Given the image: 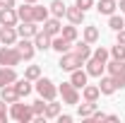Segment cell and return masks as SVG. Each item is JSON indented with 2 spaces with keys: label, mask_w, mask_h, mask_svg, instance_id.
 <instances>
[{
  "label": "cell",
  "mask_w": 125,
  "mask_h": 123,
  "mask_svg": "<svg viewBox=\"0 0 125 123\" xmlns=\"http://www.w3.org/2000/svg\"><path fill=\"white\" fill-rule=\"evenodd\" d=\"M10 116L15 121H19V123H29V121H34V109H31V104H19V101H15L12 109H10Z\"/></svg>",
  "instance_id": "cell-1"
},
{
  "label": "cell",
  "mask_w": 125,
  "mask_h": 123,
  "mask_svg": "<svg viewBox=\"0 0 125 123\" xmlns=\"http://www.w3.org/2000/svg\"><path fill=\"white\" fill-rule=\"evenodd\" d=\"M34 89L39 92V97H43L46 101H51V99H55V97H58V87H55L48 77H39V80H36V85H34Z\"/></svg>",
  "instance_id": "cell-2"
},
{
  "label": "cell",
  "mask_w": 125,
  "mask_h": 123,
  "mask_svg": "<svg viewBox=\"0 0 125 123\" xmlns=\"http://www.w3.org/2000/svg\"><path fill=\"white\" fill-rule=\"evenodd\" d=\"M106 70H108V75H113L118 89L125 87V61H115V58H113L111 63H106Z\"/></svg>",
  "instance_id": "cell-3"
},
{
  "label": "cell",
  "mask_w": 125,
  "mask_h": 123,
  "mask_svg": "<svg viewBox=\"0 0 125 123\" xmlns=\"http://www.w3.org/2000/svg\"><path fill=\"white\" fill-rule=\"evenodd\" d=\"M19 61H22V56H19V51L15 46H2L0 48V65L15 68V65H19Z\"/></svg>",
  "instance_id": "cell-4"
},
{
  "label": "cell",
  "mask_w": 125,
  "mask_h": 123,
  "mask_svg": "<svg viewBox=\"0 0 125 123\" xmlns=\"http://www.w3.org/2000/svg\"><path fill=\"white\" fill-rule=\"evenodd\" d=\"M58 94L62 97V101H65V104H79L77 87H75L72 82H62L60 87H58Z\"/></svg>",
  "instance_id": "cell-5"
},
{
  "label": "cell",
  "mask_w": 125,
  "mask_h": 123,
  "mask_svg": "<svg viewBox=\"0 0 125 123\" xmlns=\"http://www.w3.org/2000/svg\"><path fill=\"white\" fill-rule=\"evenodd\" d=\"M84 65V61L79 58L77 53H60V68L62 70H67V73H72V70H77V68H82Z\"/></svg>",
  "instance_id": "cell-6"
},
{
  "label": "cell",
  "mask_w": 125,
  "mask_h": 123,
  "mask_svg": "<svg viewBox=\"0 0 125 123\" xmlns=\"http://www.w3.org/2000/svg\"><path fill=\"white\" fill-rule=\"evenodd\" d=\"M19 17L15 7H0V27H17Z\"/></svg>",
  "instance_id": "cell-7"
},
{
  "label": "cell",
  "mask_w": 125,
  "mask_h": 123,
  "mask_svg": "<svg viewBox=\"0 0 125 123\" xmlns=\"http://www.w3.org/2000/svg\"><path fill=\"white\" fill-rule=\"evenodd\" d=\"M17 51H19L22 61H31V58H34V53H36V46H34V41L22 39V36H19V41H17Z\"/></svg>",
  "instance_id": "cell-8"
},
{
  "label": "cell",
  "mask_w": 125,
  "mask_h": 123,
  "mask_svg": "<svg viewBox=\"0 0 125 123\" xmlns=\"http://www.w3.org/2000/svg\"><path fill=\"white\" fill-rule=\"evenodd\" d=\"M104 70H106V63H104V61H96L94 56L87 58V75H89V77H101Z\"/></svg>",
  "instance_id": "cell-9"
},
{
  "label": "cell",
  "mask_w": 125,
  "mask_h": 123,
  "mask_svg": "<svg viewBox=\"0 0 125 123\" xmlns=\"http://www.w3.org/2000/svg\"><path fill=\"white\" fill-rule=\"evenodd\" d=\"M17 39H19L17 27H0V44L12 46V44H17Z\"/></svg>",
  "instance_id": "cell-10"
},
{
  "label": "cell",
  "mask_w": 125,
  "mask_h": 123,
  "mask_svg": "<svg viewBox=\"0 0 125 123\" xmlns=\"http://www.w3.org/2000/svg\"><path fill=\"white\" fill-rule=\"evenodd\" d=\"M17 34H19L22 39H34V36L39 34V27H36V22H22V24L17 27Z\"/></svg>",
  "instance_id": "cell-11"
},
{
  "label": "cell",
  "mask_w": 125,
  "mask_h": 123,
  "mask_svg": "<svg viewBox=\"0 0 125 123\" xmlns=\"http://www.w3.org/2000/svg\"><path fill=\"white\" fill-rule=\"evenodd\" d=\"M51 48H53V51H58V53H67V51L72 48V41H67L62 34H58V36H53V39H51Z\"/></svg>",
  "instance_id": "cell-12"
},
{
  "label": "cell",
  "mask_w": 125,
  "mask_h": 123,
  "mask_svg": "<svg viewBox=\"0 0 125 123\" xmlns=\"http://www.w3.org/2000/svg\"><path fill=\"white\" fill-rule=\"evenodd\" d=\"M62 29V24H60V17H48L46 22H43V31H46L48 36H58Z\"/></svg>",
  "instance_id": "cell-13"
},
{
  "label": "cell",
  "mask_w": 125,
  "mask_h": 123,
  "mask_svg": "<svg viewBox=\"0 0 125 123\" xmlns=\"http://www.w3.org/2000/svg\"><path fill=\"white\" fill-rule=\"evenodd\" d=\"M15 80H17L15 68H10V65H2V68H0V89H2L5 85H12Z\"/></svg>",
  "instance_id": "cell-14"
},
{
  "label": "cell",
  "mask_w": 125,
  "mask_h": 123,
  "mask_svg": "<svg viewBox=\"0 0 125 123\" xmlns=\"http://www.w3.org/2000/svg\"><path fill=\"white\" fill-rule=\"evenodd\" d=\"M65 17H67L70 24H82V22H84V10L77 7V5H75V7H67V10H65Z\"/></svg>",
  "instance_id": "cell-15"
},
{
  "label": "cell",
  "mask_w": 125,
  "mask_h": 123,
  "mask_svg": "<svg viewBox=\"0 0 125 123\" xmlns=\"http://www.w3.org/2000/svg\"><path fill=\"white\" fill-rule=\"evenodd\" d=\"M46 99H43V97H39V99H36V101H34V104H31V109H34V121H43V118H46Z\"/></svg>",
  "instance_id": "cell-16"
},
{
  "label": "cell",
  "mask_w": 125,
  "mask_h": 123,
  "mask_svg": "<svg viewBox=\"0 0 125 123\" xmlns=\"http://www.w3.org/2000/svg\"><path fill=\"white\" fill-rule=\"evenodd\" d=\"M0 99H2L5 104H15V101H19V94H17L15 85H5L2 92H0Z\"/></svg>",
  "instance_id": "cell-17"
},
{
  "label": "cell",
  "mask_w": 125,
  "mask_h": 123,
  "mask_svg": "<svg viewBox=\"0 0 125 123\" xmlns=\"http://www.w3.org/2000/svg\"><path fill=\"white\" fill-rule=\"evenodd\" d=\"M99 89H101V94H113L115 89H118V85H115V80H113V75H106L101 77V82H99Z\"/></svg>",
  "instance_id": "cell-18"
},
{
  "label": "cell",
  "mask_w": 125,
  "mask_h": 123,
  "mask_svg": "<svg viewBox=\"0 0 125 123\" xmlns=\"http://www.w3.org/2000/svg\"><path fill=\"white\" fill-rule=\"evenodd\" d=\"M12 85H15V89H17V94H19V99H22V97H29L31 89H34V87H31V80H27V77H22V80H15Z\"/></svg>",
  "instance_id": "cell-19"
},
{
  "label": "cell",
  "mask_w": 125,
  "mask_h": 123,
  "mask_svg": "<svg viewBox=\"0 0 125 123\" xmlns=\"http://www.w3.org/2000/svg\"><path fill=\"white\" fill-rule=\"evenodd\" d=\"M17 17H19V22H34V5L24 2L22 7H17Z\"/></svg>",
  "instance_id": "cell-20"
},
{
  "label": "cell",
  "mask_w": 125,
  "mask_h": 123,
  "mask_svg": "<svg viewBox=\"0 0 125 123\" xmlns=\"http://www.w3.org/2000/svg\"><path fill=\"white\" fill-rule=\"evenodd\" d=\"M51 39H53V36H48L46 31L39 29V34L34 36V46L39 48V51H46V48H51Z\"/></svg>",
  "instance_id": "cell-21"
},
{
  "label": "cell",
  "mask_w": 125,
  "mask_h": 123,
  "mask_svg": "<svg viewBox=\"0 0 125 123\" xmlns=\"http://www.w3.org/2000/svg\"><path fill=\"white\" fill-rule=\"evenodd\" d=\"M82 94H84V101H96L101 97V89H99V85H84Z\"/></svg>",
  "instance_id": "cell-22"
},
{
  "label": "cell",
  "mask_w": 125,
  "mask_h": 123,
  "mask_svg": "<svg viewBox=\"0 0 125 123\" xmlns=\"http://www.w3.org/2000/svg\"><path fill=\"white\" fill-rule=\"evenodd\" d=\"M87 70H82V68H77V70H72V75H70V82H72V85H75V87H84V85H87Z\"/></svg>",
  "instance_id": "cell-23"
},
{
  "label": "cell",
  "mask_w": 125,
  "mask_h": 123,
  "mask_svg": "<svg viewBox=\"0 0 125 123\" xmlns=\"http://www.w3.org/2000/svg\"><path fill=\"white\" fill-rule=\"evenodd\" d=\"M115 7H118V2H115V0H99V5H96L99 15H108V17L115 12Z\"/></svg>",
  "instance_id": "cell-24"
},
{
  "label": "cell",
  "mask_w": 125,
  "mask_h": 123,
  "mask_svg": "<svg viewBox=\"0 0 125 123\" xmlns=\"http://www.w3.org/2000/svg\"><path fill=\"white\" fill-rule=\"evenodd\" d=\"M89 46H92V44H87V41H77V44H75V53H77L84 63H87V58H92V48Z\"/></svg>",
  "instance_id": "cell-25"
},
{
  "label": "cell",
  "mask_w": 125,
  "mask_h": 123,
  "mask_svg": "<svg viewBox=\"0 0 125 123\" xmlns=\"http://www.w3.org/2000/svg\"><path fill=\"white\" fill-rule=\"evenodd\" d=\"M94 111H96V101H84V104L77 106V113L82 116V118H89Z\"/></svg>",
  "instance_id": "cell-26"
},
{
  "label": "cell",
  "mask_w": 125,
  "mask_h": 123,
  "mask_svg": "<svg viewBox=\"0 0 125 123\" xmlns=\"http://www.w3.org/2000/svg\"><path fill=\"white\" fill-rule=\"evenodd\" d=\"M60 34L67 39V41H72V44H75V41H77V34H79V31H77V24H67V27H62Z\"/></svg>",
  "instance_id": "cell-27"
},
{
  "label": "cell",
  "mask_w": 125,
  "mask_h": 123,
  "mask_svg": "<svg viewBox=\"0 0 125 123\" xmlns=\"http://www.w3.org/2000/svg\"><path fill=\"white\" fill-rule=\"evenodd\" d=\"M48 12H51L48 7H41V5L34 2V22H36V24H39V22H46V19H48Z\"/></svg>",
  "instance_id": "cell-28"
},
{
  "label": "cell",
  "mask_w": 125,
  "mask_h": 123,
  "mask_svg": "<svg viewBox=\"0 0 125 123\" xmlns=\"http://www.w3.org/2000/svg\"><path fill=\"white\" fill-rule=\"evenodd\" d=\"M65 10H67V5L62 0H53L51 2V15L53 17H65Z\"/></svg>",
  "instance_id": "cell-29"
},
{
  "label": "cell",
  "mask_w": 125,
  "mask_h": 123,
  "mask_svg": "<svg viewBox=\"0 0 125 123\" xmlns=\"http://www.w3.org/2000/svg\"><path fill=\"white\" fill-rule=\"evenodd\" d=\"M108 27H111L113 31H120V29H125V19H123L120 15H115V12H113V15L108 17Z\"/></svg>",
  "instance_id": "cell-30"
},
{
  "label": "cell",
  "mask_w": 125,
  "mask_h": 123,
  "mask_svg": "<svg viewBox=\"0 0 125 123\" xmlns=\"http://www.w3.org/2000/svg\"><path fill=\"white\" fill-rule=\"evenodd\" d=\"M60 116V104H55V99H51L46 104V118H58Z\"/></svg>",
  "instance_id": "cell-31"
},
{
  "label": "cell",
  "mask_w": 125,
  "mask_h": 123,
  "mask_svg": "<svg viewBox=\"0 0 125 123\" xmlns=\"http://www.w3.org/2000/svg\"><path fill=\"white\" fill-rule=\"evenodd\" d=\"M84 41L87 44H96L99 41V29L96 27H84Z\"/></svg>",
  "instance_id": "cell-32"
},
{
  "label": "cell",
  "mask_w": 125,
  "mask_h": 123,
  "mask_svg": "<svg viewBox=\"0 0 125 123\" xmlns=\"http://www.w3.org/2000/svg\"><path fill=\"white\" fill-rule=\"evenodd\" d=\"M111 56H113L115 61H125V46H123V44H115V46H111Z\"/></svg>",
  "instance_id": "cell-33"
},
{
  "label": "cell",
  "mask_w": 125,
  "mask_h": 123,
  "mask_svg": "<svg viewBox=\"0 0 125 123\" xmlns=\"http://www.w3.org/2000/svg\"><path fill=\"white\" fill-rule=\"evenodd\" d=\"M24 77L31 80V82H34V80H39V77H41V68H39V65H29V68H27V73H24Z\"/></svg>",
  "instance_id": "cell-34"
},
{
  "label": "cell",
  "mask_w": 125,
  "mask_h": 123,
  "mask_svg": "<svg viewBox=\"0 0 125 123\" xmlns=\"http://www.w3.org/2000/svg\"><path fill=\"white\" fill-rule=\"evenodd\" d=\"M92 56L96 58V61H104V63H108V56H111V51H106L104 46H99V48H96V51L92 53Z\"/></svg>",
  "instance_id": "cell-35"
},
{
  "label": "cell",
  "mask_w": 125,
  "mask_h": 123,
  "mask_svg": "<svg viewBox=\"0 0 125 123\" xmlns=\"http://www.w3.org/2000/svg\"><path fill=\"white\" fill-rule=\"evenodd\" d=\"M7 116H10V111H7V106H5V101L0 99V123L7 121Z\"/></svg>",
  "instance_id": "cell-36"
},
{
  "label": "cell",
  "mask_w": 125,
  "mask_h": 123,
  "mask_svg": "<svg viewBox=\"0 0 125 123\" xmlns=\"http://www.w3.org/2000/svg\"><path fill=\"white\" fill-rule=\"evenodd\" d=\"M75 5H77V7H82V10H84V12H87V10H89V7H94V0H77V2H75Z\"/></svg>",
  "instance_id": "cell-37"
},
{
  "label": "cell",
  "mask_w": 125,
  "mask_h": 123,
  "mask_svg": "<svg viewBox=\"0 0 125 123\" xmlns=\"http://www.w3.org/2000/svg\"><path fill=\"white\" fill-rule=\"evenodd\" d=\"M89 118H92V121H106V113H104V111H94Z\"/></svg>",
  "instance_id": "cell-38"
},
{
  "label": "cell",
  "mask_w": 125,
  "mask_h": 123,
  "mask_svg": "<svg viewBox=\"0 0 125 123\" xmlns=\"http://www.w3.org/2000/svg\"><path fill=\"white\" fill-rule=\"evenodd\" d=\"M115 34H118V44H123V46H125V29L115 31Z\"/></svg>",
  "instance_id": "cell-39"
},
{
  "label": "cell",
  "mask_w": 125,
  "mask_h": 123,
  "mask_svg": "<svg viewBox=\"0 0 125 123\" xmlns=\"http://www.w3.org/2000/svg\"><path fill=\"white\" fill-rule=\"evenodd\" d=\"M0 7H15V0H0Z\"/></svg>",
  "instance_id": "cell-40"
},
{
  "label": "cell",
  "mask_w": 125,
  "mask_h": 123,
  "mask_svg": "<svg viewBox=\"0 0 125 123\" xmlns=\"http://www.w3.org/2000/svg\"><path fill=\"white\" fill-rule=\"evenodd\" d=\"M58 121H60V123H70V121H72V116H67V113L62 116V113H60V116H58Z\"/></svg>",
  "instance_id": "cell-41"
},
{
  "label": "cell",
  "mask_w": 125,
  "mask_h": 123,
  "mask_svg": "<svg viewBox=\"0 0 125 123\" xmlns=\"http://www.w3.org/2000/svg\"><path fill=\"white\" fill-rule=\"evenodd\" d=\"M118 7H120V10L125 12V0H120V2H118Z\"/></svg>",
  "instance_id": "cell-42"
},
{
  "label": "cell",
  "mask_w": 125,
  "mask_h": 123,
  "mask_svg": "<svg viewBox=\"0 0 125 123\" xmlns=\"http://www.w3.org/2000/svg\"><path fill=\"white\" fill-rule=\"evenodd\" d=\"M24 2H31V5H34V2H36V0H24Z\"/></svg>",
  "instance_id": "cell-43"
}]
</instances>
